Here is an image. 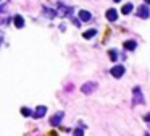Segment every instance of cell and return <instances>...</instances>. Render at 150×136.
I'll use <instances>...</instances> for the list:
<instances>
[{"label": "cell", "instance_id": "cell-2", "mask_svg": "<svg viewBox=\"0 0 150 136\" xmlns=\"http://www.w3.org/2000/svg\"><path fill=\"white\" fill-rule=\"evenodd\" d=\"M110 73H111L113 78H121L124 75V67L123 65H115V67L110 70Z\"/></svg>", "mask_w": 150, "mask_h": 136}, {"label": "cell", "instance_id": "cell-18", "mask_svg": "<svg viewBox=\"0 0 150 136\" xmlns=\"http://www.w3.org/2000/svg\"><path fill=\"white\" fill-rule=\"evenodd\" d=\"M144 120H145V122H150V113H147V115H144Z\"/></svg>", "mask_w": 150, "mask_h": 136}, {"label": "cell", "instance_id": "cell-5", "mask_svg": "<svg viewBox=\"0 0 150 136\" xmlns=\"http://www.w3.org/2000/svg\"><path fill=\"white\" fill-rule=\"evenodd\" d=\"M61 120H63V112L55 113L53 117L50 118V125H52V127H58L60 123H61Z\"/></svg>", "mask_w": 150, "mask_h": 136}, {"label": "cell", "instance_id": "cell-7", "mask_svg": "<svg viewBox=\"0 0 150 136\" xmlns=\"http://www.w3.org/2000/svg\"><path fill=\"white\" fill-rule=\"evenodd\" d=\"M13 23H15V26L18 28V29H21V28L24 26V18H23V16H21V15H15Z\"/></svg>", "mask_w": 150, "mask_h": 136}, {"label": "cell", "instance_id": "cell-23", "mask_svg": "<svg viewBox=\"0 0 150 136\" xmlns=\"http://www.w3.org/2000/svg\"><path fill=\"white\" fill-rule=\"evenodd\" d=\"M0 2H2V0H0Z\"/></svg>", "mask_w": 150, "mask_h": 136}, {"label": "cell", "instance_id": "cell-4", "mask_svg": "<svg viewBox=\"0 0 150 136\" xmlns=\"http://www.w3.org/2000/svg\"><path fill=\"white\" fill-rule=\"evenodd\" d=\"M95 89H97V83H86V84H82V88H81V91L84 94H91V92H94Z\"/></svg>", "mask_w": 150, "mask_h": 136}, {"label": "cell", "instance_id": "cell-20", "mask_svg": "<svg viewBox=\"0 0 150 136\" xmlns=\"http://www.w3.org/2000/svg\"><path fill=\"white\" fill-rule=\"evenodd\" d=\"M113 2H116V3H118V2H121V0H113Z\"/></svg>", "mask_w": 150, "mask_h": 136}, {"label": "cell", "instance_id": "cell-19", "mask_svg": "<svg viewBox=\"0 0 150 136\" xmlns=\"http://www.w3.org/2000/svg\"><path fill=\"white\" fill-rule=\"evenodd\" d=\"M145 2V5H150V0H144Z\"/></svg>", "mask_w": 150, "mask_h": 136}, {"label": "cell", "instance_id": "cell-13", "mask_svg": "<svg viewBox=\"0 0 150 136\" xmlns=\"http://www.w3.org/2000/svg\"><path fill=\"white\" fill-rule=\"evenodd\" d=\"M95 34H97L95 29H89V31H86L84 34H82V37H84V39H91V37H94Z\"/></svg>", "mask_w": 150, "mask_h": 136}, {"label": "cell", "instance_id": "cell-22", "mask_svg": "<svg viewBox=\"0 0 150 136\" xmlns=\"http://www.w3.org/2000/svg\"><path fill=\"white\" fill-rule=\"evenodd\" d=\"M0 44H2V39H0Z\"/></svg>", "mask_w": 150, "mask_h": 136}, {"label": "cell", "instance_id": "cell-10", "mask_svg": "<svg viewBox=\"0 0 150 136\" xmlns=\"http://www.w3.org/2000/svg\"><path fill=\"white\" fill-rule=\"evenodd\" d=\"M58 7H60V10H58V15H60V16H66V15H69L71 11H73L69 7H65L63 3H60Z\"/></svg>", "mask_w": 150, "mask_h": 136}, {"label": "cell", "instance_id": "cell-3", "mask_svg": "<svg viewBox=\"0 0 150 136\" xmlns=\"http://www.w3.org/2000/svg\"><path fill=\"white\" fill-rule=\"evenodd\" d=\"M137 16H139V18H142V20H147L150 16V10L147 8L145 5H142V7H139V8H137Z\"/></svg>", "mask_w": 150, "mask_h": 136}, {"label": "cell", "instance_id": "cell-11", "mask_svg": "<svg viewBox=\"0 0 150 136\" xmlns=\"http://www.w3.org/2000/svg\"><path fill=\"white\" fill-rule=\"evenodd\" d=\"M136 47H137V42L132 41V39H131V41H126V42H124V49H126V50H134Z\"/></svg>", "mask_w": 150, "mask_h": 136}, {"label": "cell", "instance_id": "cell-8", "mask_svg": "<svg viewBox=\"0 0 150 136\" xmlns=\"http://www.w3.org/2000/svg\"><path fill=\"white\" fill-rule=\"evenodd\" d=\"M107 20H108V21H116V20H118V13H116V10H113V8H110L108 11H107Z\"/></svg>", "mask_w": 150, "mask_h": 136}, {"label": "cell", "instance_id": "cell-17", "mask_svg": "<svg viewBox=\"0 0 150 136\" xmlns=\"http://www.w3.org/2000/svg\"><path fill=\"white\" fill-rule=\"evenodd\" d=\"M73 136H84V130H81V128H77V130H74Z\"/></svg>", "mask_w": 150, "mask_h": 136}, {"label": "cell", "instance_id": "cell-9", "mask_svg": "<svg viewBox=\"0 0 150 136\" xmlns=\"http://www.w3.org/2000/svg\"><path fill=\"white\" fill-rule=\"evenodd\" d=\"M77 15H79V20H81V21H91V18H92V15L89 13L87 10H81Z\"/></svg>", "mask_w": 150, "mask_h": 136}, {"label": "cell", "instance_id": "cell-14", "mask_svg": "<svg viewBox=\"0 0 150 136\" xmlns=\"http://www.w3.org/2000/svg\"><path fill=\"white\" fill-rule=\"evenodd\" d=\"M21 113H23V117H32V110L27 109V107H23V109H21Z\"/></svg>", "mask_w": 150, "mask_h": 136}, {"label": "cell", "instance_id": "cell-6", "mask_svg": "<svg viewBox=\"0 0 150 136\" xmlns=\"http://www.w3.org/2000/svg\"><path fill=\"white\" fill-rule=\"evenodd\" d=\"M45 113H47V107H44V105H39V107L36 109V112L32 113V117H34V118H42Z\"/></svg>", "mask_w": 150, "mask_h": 136}, {"label": "cell", "instance_id": "cell-1", "mask_svg": "<svg viewBox=\"0 0 150 136\" xmlns=\"http://www.w3.org/2000/svg\"><path fill=\"white\" fill-rule=\"evenodd\" d=\"M132 104L134 105H144L145 104V99H144V94H142L141 88H134V89H132Z\"/></svg>", "mask_w": 150, "mask_h": 136}, {"label": "cell", "instance_id": "cell-12", "mask_svg": "<svg viewBox=\"0 0 150 136\" xmlns=\"http://www.w3.org/2000/svg\"><path fill=\"white\" fill-rule=\"evenodd\" d=\"M132 8H134V7H132V3H124L123 8H121V13H123V15H129L132 11Z\"/></svg>", "mask_w": 150, "mask_h": 136}, {"label": "cell", "instance_id": "cell-15", "mask_svg": "<svg viewBox=\"0 0 150 136\" xmlns=\"http://www.w3.org/2000/svg\"><path fill=\"white\" fill-rule=\"evenodd\" d=\"M44 11H45V16H49V18H55V16H57V11H55V10H49V8H45Z\"/></svg>", "mask_w": 150, "mask_h": 136}, {"label": "cell", "instance_id": "cell-16", "mask_svg": "<svg viewBox=\"0 0 150 136\" xmlns=\"http://www.w3.org/2000/svg\"><path fill=\"white\" fill-rule=\"evenodd\" d=\"M108 55H110V59L113 60V62H115L116 59H118V54H116V50H110V52H108Z\"/></svg>", "mask_w": 150, "mask_h": 136}, {"label": "cell", "instance_id": "cell-21", "mask_svg": "<svg viewBox=\"0 0 150 136\" xmlns=\"http://www.w3.org/2000/svg\"><path fill=\"white\" fill-rule=\"evenodd\" d=\"M145 136H150V135H149V133H147V135H145Z\"/></svg>", "mask_w": 150, "mask_h": 136}]
</instances>
